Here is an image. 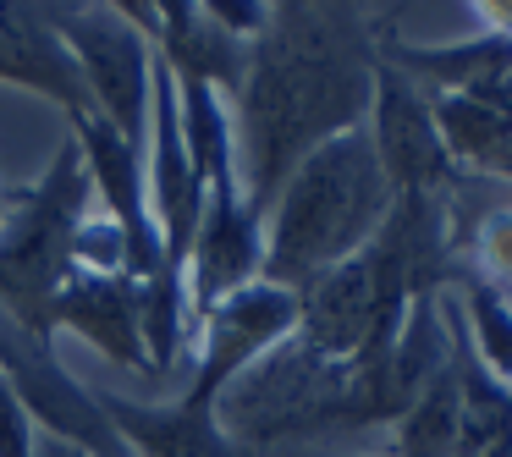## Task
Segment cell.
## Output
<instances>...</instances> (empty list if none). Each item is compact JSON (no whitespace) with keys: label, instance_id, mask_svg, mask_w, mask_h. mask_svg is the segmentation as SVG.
Segmentation results:
<instances>
[{"label":"cell","instance_id":"1","mask_svg":"<svg viewBox=\"0 0 512 457\" xmlns=\"http://www.w3.org/2000/svg\"><path fill=\"white\" fill-rule=\"evenodd\" d=\"M380 28L358 6H270L237 83V177L259 215L320 144L369 122Z\"/></svg>","mask_w":512,"mask_h":457},{"label":"cell","instance_id":"2","mask_svg":"<svg viewBox=\"0 0 512 457\" xmlns=\"http://www.w3.org/2000/svg\"><path fill=\"white\" fill-rule=\"evenodd\" d=\"M391 182L364 127L320 144L265 210V281L303 292L325 270L364 254L391 210Z\"/></svg>","mask_w":512,"mask_h":457},{"label":"cell","instance_id":"3","mask_svg":"<svg viewBox=\"0 0 512 457\" xmlns=\"http://www.w3.org/2000/svg\"><path fill=\"white\" fill-rule=\"evenodd\" d=\"M89 171H83L78 144H61L39 188L17 193L6 221H0V320L17 331L56 342V292L72 276V248L89 221Z\"/></svg>","mask_w":512,"mask_h":457},{"label":"cell","instance_id":"4","mask_svg":"<svg viewBox=\"0 0 512 457\" xmlns=\"http://www.w3.org/2000/svg\"><path fill=\"white\" fill-rule=\"evenodd\" d=\"M215 424L232 435L237 446L265 457L270 446L292 441H320V435L364 430V408H358L353 364L320 358L303 347L298 336L265 353L248 375H237L215 402Z\"/></svg>","mask_w":512,"mask_h":457},{"label":"cell","instance_id":"5","mask_svg":"<svg viewBox=\"0 0 512 457\" xmlns=\"http://www.w3.org/2000/svg\"><path fill=\"white\" fill-rule=\"evenodd\" d=\"M50 28L72 50L94 116L111 122L127 144L149 149L155 111V45L122 17V6H45Z\"/></svg>","mask_w":512,"mask_h":457},{"label":"cell","instance_id":"6","mask_svg":"<svg viewBox=\"0 0 512 457\" xmlns=\"http://www.w3.org/2000/svg\"><path fill=\"white\" fill-rule=\"evenodd\" d=\"M0 375L50 441H67L83 457H133L127 441L116 435L111 413L100 408V391L72 380V369L56 358V342L0 320Z\"/></svg>","mask_w":512,"mask_h":457},{"label":"cell","instance_id":"7","mask_svg":"<svg viewBox=\"0 0 512 457\" xmlns=\"http://www.w3.org/2000/svg\"><path fill=\"white\" fill-rule=\"evenodd\" d=\"M298 336V292L276 287V281H248L232 298L210 303L199 314V358H193L188 391L177 402L188 408H210L221 402V391L232 386L237 375L259 364L265 353H276L281 342Z\"/></svg>","mask_w":512,"mask_h":457},{"label":"cell","instance_id":"8","mask_svg":"<svg viewBox=\"0 0 512 457\" xmlns=\"http://www.w3.org/2000/svg\"><path fill=\"white\" fill-rule=\"evenodd\" d=\"M259 276H265V215L248 204L237 160H232V166H215L204 177V210H199V232H193V254H188L193 314L232 298L237 287H248Z\"/></svg>","mask_w":512,"mask_h":457},{"label":"cell","instance_id":"9","mask_svg":"<svg viewBox=\"0 0 512 457\" xmlns=\"http://www.w3.org/2000/svg\"><path fill=\"white\" fill-rule=\"evenodd\" d=\"M364 133L375 144V160L386 171L391 193H452L457 188V166L441 144V127H435V100L413 78H402L391 61L375 67V100H369Z\"/></svg>","mask_w":512,"mask_h":457},{"label":"cell","instance_id":"10","mask_svg":"<svg viewBox=\"0 0 512 457\" xmlns=\"http://www.w3.org/2000/svg\"><path fill=\"white\" fill-rule=\"evenodd\" d=\"M72 144H78L83 171H89V182L105 199V221H111L127 243V270H133L138 281L155 276L160 270V226H155V210H149L144 149L127 144L111 122H100V116H83V122L72 127Z\"/></svg>","mask_w":512,"mask_h":457},{"label":"cell","instance_id":"11","mask_svg":"<svg viewBox=\"0 0 512 457\" xmlns=\"http://www.w3.org/2000/svg\"><path fill=\"white\" fill-rule=\"evenodd\" d=\"M50 320H56V331H72L89 347H100L111 364L138 369L144 380H155L149 353H144V331H138V276L72 265V276L56 292Z\"/></svg>","mask_w":512,"mask_h":457},{"label":"cell","instance_id":"12","mask_svg":"<svg viewBox=\"0 0 512 457\" xmlns=\"http://www.w3.org/2000/svg\"><path fill=\"white\" fill-rule=\"evenodd\" d=\"M0 83H17L39 100H56L72 116V127L83 116H94L83 72L72 61V50L61 45V34L50 28L45 6H0Z\"/></svg>","mask_w":512,"mask_h":457},{"label":"cell","instance_id":"13","mask_svg":"<svg viewBox=\"0 0 512 457\" xmlns=\"http://www.w3.org/2000/svg\"><path fill=\"white\" fill-rule=\"evenodd\" d=\"M380 61L413 78L424 94H496L512 72V34L507 28H485L457 45H402V39H380Z\"/></svg>","mask_w":512,"mask_h":457},{"label":"cell","instance_id":"14","mask_svg":"<svg viewBox=\"0 0 512 457\" xmlns=\"http://www.w3.org/2000/svg\"><path fill=\"white\" fill-rule=\"evenodd\" d=\"M100 408L111 413L116 435L127 441L133 457H259L237 446L232 435L215 424L210 408H188V402H133L100 391Z\"/></svg>","mask_w":512,"mask_h":457},{"label":"cell","instance_id":"15","mask_svg":"<svg viewBox=\"0 0 512 457\" xmlns=\"http://www.w3.org/2000/svg\"><path fill=\"white\" fill-rule=\"evenodd\" d=\"M155 61L177 83H204L215 94H237L243 67H248V45L221 34L204 17V6L171 0V6H160V23H155Z\"/></svg>","mask_w":512,"mask_h":457},{"label":"cell","instance_id":"16","mask_svg":"<svg viewBox=\"0 0 512 457\" xmlns=\"http://www.w3.org/2000/svg\"><path fill=\"white\" fill-rule=\"evenodd\" d=\"M138 331H144V353L155 380L171 375V364L188 358V342L199 336V314H193L188 270H166L138 281Z\"/></svg>","mask_w":512,"mask_h":457},{"label":"cell","instance_id":"17","mask_svg":"<svg viewBox=\"0 0 512 457\" xmlns=\"http://www.w3.org/2000/svg\"><path fill=\"white\" fill-rule=\"evenodd\" d=\"M457 424H463L457 358H446L441 375L419 391V402L391 424V457H457Z\"/></svg>","mask_w":512,"mask_h":457},{"label":"cell","instance_id":"18","mask_svg":"<svg viewBox=\"0 0 512 457\" xmlns=\"http://www.w3.org/2000/svg\"><path fill=\"white\" fill-rule=\"evenodd\" d=\"M463 331H468V347H474L479 364L501 386H512V298L507 292L468 276L463 281Z\"/></svg>","mask_w":512,"mask_h":457},{"label":"cell","instance_id":"19","mask_svg":"<svg viewBox=\"0 0 512 457\" xmlns=\"http://www.w3.org/2000/svg\"><path fill=\"white\" fill-rule=\"evenodd\" d=\"M474 254H479V281H490L512 298V210H490L479 221Z\"/></svg>","mask_w":512,"mask_h":457},{"label":"cell","instance_id":"20","mask_svg":"<svg viewBox=\"0 0 512 457\" xmlns=\"http://www.w3.org/2000/svg\"><path fill=\"white\" fill-rule=\"evenodd\" d=\"M34 441H39L34 419H28V408L0 375V457H34Z\"/></svg>","mask_w":512,"mask_h":457},{"label":"cell","instance_id":"21","mask_svg":"<svg viewBox=\"0 0 512 457\" xmlns=\"http://www.w3.org/2000/svg\"><path fill=\"white\" fill-rule=\"evenodd\" d=\"M34 457H83V452H72L67 441H50V435H39V441H34Z\"/></svg>","mask_w":512,"mask_h":457},{"label":"cell","instance_id":"22","mask_svg":"<svg viewBox=\"0 0 512 457\" xmlns=\"http://www.w3.org/2000/svg\"><path fill=\"white\" fill-rule=\"evenodd\" d=\"M479 100H496V105H507V111H512V72H507V83H501L496 94H479Z\"/></svg>","mask_w":512,"mask_h":457},{"label":"cell","instance_id":"23","mask_svg":"<svg viewBox=\"0 0 512 457\" xmlns=\"http://www.w3.org/2000/svg\"><path fill=\"white\" fill-rule=\"evenodd\" d=\"M12 199H17V193H0V221H6V210H12Z\"/></svg>","mask_w":512,"mask_h":457},{"label":"cell","instance_id":"24","mask_svg":"<svg viewBox=\"0 0 512 457\" xmlns=\"http://www.w3.org/2000/svg\"><path fill=\"white\" fill-rule=\"evenodd\" d=\"M375 457H391V452H375Z\"/></svg>","mask_w":512,"mask_h":457}]
</instances>
